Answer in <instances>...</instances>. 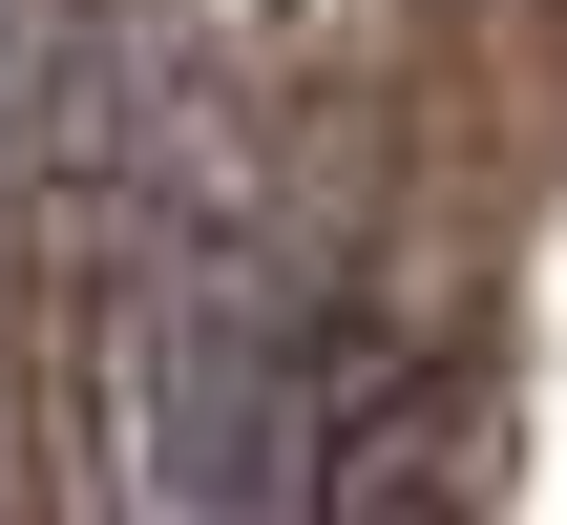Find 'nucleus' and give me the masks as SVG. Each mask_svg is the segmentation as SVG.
Listing matches in <instances>:
<instances>
[{
  "instance_id": "nucleus-1",
  "label": "nucleus",
  "mask_w": 567,
  "mask_h": 525,
  "mask_svg": "<svg viewBox=\"0 0 567 525\" xmlns=\"http://www.w3.org/2000/svg\"><path fill=\"white\" fill-rule=\"evenodd\" d=\"M42 147H105L84 105H42ZM316 295L231 189H168L147 147H105V316H84V463L105 525H295L316 463Z\"/></svg>"
},
{
  "instance_id": "nucleus-2",
  "label": "nucleus",
  "mask_w": 567,
  "mask_h": 525,
  "mask_svg": "<svg viewBox=\"0 0 567 525\" xmlns=\"http://www.w3.org/2000/svg\"><path fill=\"white\" fill-rule=\"evenodd\" d=\"M295 525H484V400H463V358H337L316 337Z\"/></svg>"
}]
</instances>
